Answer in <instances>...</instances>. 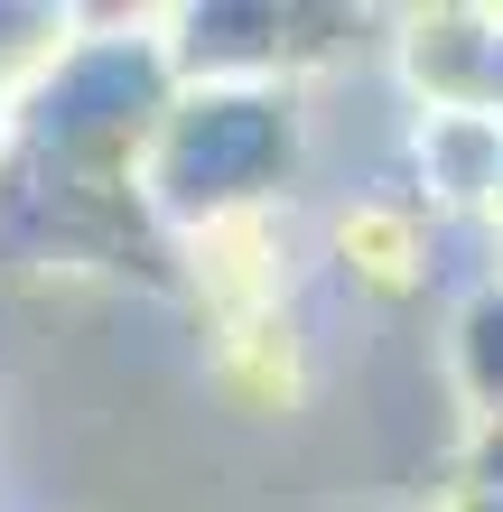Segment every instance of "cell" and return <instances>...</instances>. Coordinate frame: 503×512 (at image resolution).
Segmentation results:
<instances>
[{
    "label": "cell",
    "mask_w": 503,
    "mask_h": 512,
    "mask_svg": "<svg viewBox=\"0 0 503 512\" xmlns=\"http://www.w3.org/2000/svg\"><path fill=\"white\" fill-rule=\"evenodd\" d=\"M299 177H308V84H205V94H177L131 196L159 233L215 243V233L271 224Z\"/></svg>",
    "instance_id": "cell-1"
},
{
    "label": "cell",
    "mask_w": 503,
    "mask_h": 512,
    "mask_svg": "<svg viewBox=\"0 0 503 512\" xmlns=\"http://www.w3.org/2000/svg\"><path fill=\"white\" fill-rule=\"evenodd\" d=\"M177 56H168V28L159 19H131V10H75V38L66 56L10 103V131H19V159H38L56 177H94V187H131L140 159H150L159 122L177 112Z\"/></svg>",
    "instance_id": "cell-2"
},
{
    "label": "cell",
    "mask_w": 503,
    "mask_h": 512,
    "mask_svg": "<svg viewBox=\"0 0 503 512\" xmlns=\"http://www.w3.org/2000/svg\"><path fill=\"white\" fill-rule=\"evenodd\" d=\"M168 56H177V84L205 94V84H308V38H299V10H271V0H187L168 10Z\"/></svg>",
    "instance_id": "cell-3"
},
{
    "label": "cell",
    "mask_w": 503,
    "mask_h": 512,
    "mask_svg": "<svg viewBox=\"0 0 503 512\" xmlns=\"http://www.w3.org/2000/svg\"><path fill=\"white\" fill-rule=\"evenodd\" d=\"M392 84L410 112L503 122V10H420L392 38Z\"/></svg>",
    "instance_id": "cell-4"
},
{
    "label": "cell",
    "mask_w": 503,
    "mask_h": 512,
    "mask_svg": "<svg viewBox=\"0 0 503 512\" xmlns=\"http://www.w3.org/2000/svg\"><path fill=\"white\" fill-rule=\"evenodd\" d=\"M448 391L466 419H503V280L448 308Z\"/></svg>",
    "instance_id": "cell-5"
},
{
    "label": "cell",
    "mask_w": 503,
    "mask_h": 512,
    "mask_svg": "<svg viewBox=\"0 0 503 512\" xmlns=\"http://www.w3.org/2000/svg\"><path fill=\"white\" fill-rule=\"evenodd\" d=\"M75 38V10H47V0H0V103H19Z\"/></svg>",
    "instance_id": "cell-6"
},
{
    "label": "cell",
    "mask_w": 503,
    "mask_h": 512,
    "mask_svg": "<svg viewBox=\"0 0 503 512\" xmlns=\"http://www.w3.org/2000/svg\"><path fill=\"white\" fill-rule=\"evenodd\" d=\"M457 485H466V494H503V419H466V438H457Z\"/></svg>",
    "instance_id": "cell-7"
},
{
    "label": "cell",
    "mask_w": 503,
    "mask_h": 512,
    "mask_svg": "<svg viewBox=\"0 0 503 512\" xmlns=\"http://www.w3.org/2000/svg\"><path fill=\"white\" fill-rule=\"evenodd\" d=\"M438 512H503V494H466V485H448V503Z\"/></svg>",
    "instance_id": "cell-8"
},
{
    "label": "cell",
    "mask_w": 503,
    "mask_h": 512,
    "mask_svg": "<svg viewBox=\"0 0 503 512\" xmlns=\"http://www.w3.org/2000/svg\"><path fill=\"white\" fill-rule=\"evenodd\" d=\"M382 512H420V503H382Z\"/></svg>",
    "instance_id": "cell-9"
}]
</instances>
